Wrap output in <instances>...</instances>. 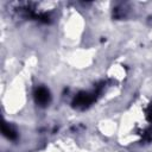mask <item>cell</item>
I'll return each mask as SVG.
<instances>
[{
	"label": "cell",
	"instance_id": "obj_2",
	"mask_svg": "<svg viewBox=\"0 0 152 152\" xmlns=\"http://www.w3.org/2000/svg\"><path fill=\"white\" fill-rule=\"evenodd\" d=\"M50 91L45 87H38L34 90V101L38 106L45 107L50 102Z\"/></svg>",
	"mask_w": 152,
	"mask_h": 152
},
{
	"label": "cell",
	"instance_id": "obj_1",
	"mask_svg": "<svg viewBox=\"0 0 152 152\" xmlns=\"http://www.w3.org/2000/svg\"><path fill=\"white\" fill-rule=\"evenodd\" d=\"M96 94H97V91H94V93L80 91L74 99L72 106L77 109H84V108L89 107L96 100Z\"/></svg>",
	"mask_w": 152,
	"mask_h": 152
},
{
	"label": "cell",
	"instance_id": "obj_4",
	"mask_svg": "<svg viewBox=\"0 0 152 152\" xmlns=\"http://www.w3.org/2000/svg\"><path fill=\"white\" fill-rule=\"evenodd\" d=\"M146 114H147V119L150 120V121H152V103L148 106V108H147V112H146Z\"/></svg>",
	"mask_w": 152,
	"mask_h": 152
},
{
	"label": "cell",
	"instance_id": "obj_3",
	"mask_svg": "<svg viewBox=\"0 0 152 152\" xmlns=\"http://www.w3.org/2000/svg\"><path fill=\"white\" fill-rule=\"evenodd\" d=\"M1 131H2V134H4L7 139H10V140H15V139L18 138L17 131H15L10 124H7V122H2V125H1Z\"/></svg>",
	"mask_w": 152,
	"mask_h": 152
}]
</instances>
